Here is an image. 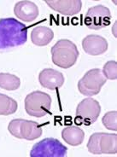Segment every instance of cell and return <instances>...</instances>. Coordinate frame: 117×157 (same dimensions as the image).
I'll return each instance as SVG.
<instances>
[{"instance_id":"1","label":"cell","mask_w":117,"mask_h":157,"mask_svg":"<svg viewBox=\"0 0 117 157\" xmlns=\"http://www.w3.org/2000/svg\"><path fill=\"white\" fill-rule=\"evenodd\" d=\"M27 40V28L15 18L0 19V52L22 45Z\"/></svg>"},{"instance_id":"2","label":"cell","mask_w":117,"mask_h":157,"mask_svg":"<svg viewBox=\"0 0 117 157\" xmlns=\"http://www.w3.org/2000/svg\"><path fill=\"white\" fill-rule=\"evenodd\" d=\"M51 51L53 63L62 68H69L74 66L79 56L77 46L68 39L57 41Z\"/></svg>"},{"instance_id":"3","label":"cell","mask_w":117,"mask_h":157,"mask_svg":"<svg viewBox=\"0 0 117 157\" xmlns=\"http://www.w3.org/2000/svg\"><path fill=\"white\" fill-rule=\"evenodd\" d=\"M51 98L45 92L36 90L25 98V109L29 115L40 118L50 113Z\"/></svg>"},{"instance_id":"4","label":"cell","mask_w":117,"mask_h":157,"mask_svg":"<svg viewBox=\"0 0 117 157\" xmlns=\"http://www.w3.org/2000/svg\"><path fill=\"white\" fill-rule=\"evenodd\" d=\"M87 149L93 155H113L117 153L116 134L93 133L87 143Z\"/></svg>"},{"instance_id":"5","label":"cell","mask_w":117,"mask_h":157,"mask_svg":"<svg viewBox=\"0 0 117 157\" xmlns=\"http://www.w3.org/2000/svg\"><path fill=\"white\" fill-rule=\"evenodd\" d=\"M8 130L12 136L28 141L41 137L43 132L38 122L23 119H16L11 121L9 124Z\"/></svg>"},{"instance_id":"6","label":"cell","mask_w":117,"mask_h":157,"mask_svg":"<svg viewBox=\"0 0 117 157\" xmlns=\"http://www.w3.org/2000/svg\"><path fill=\"white\" fill-rule=\"evenodd\" d=\"M106 78L101 69L93 68L87 71L78 82L79 91L82 95L92 97L98 94L106 83Z\"/></svg>"},{"instance_id":"7","label":"cell","mask_w":117,"mask_h":157,"mask_svg":"<svg viewBox=\"0 0 117 157\" xmlns=\"http://www.w3.org/2000/svg\"><path fill=\"white\" fill-rule=\"evenodd\" d=\"M68 148L61 142L48 137L35 144L30 151L31 157H64L66 156Z\"/></svg>"},{"instance_id":"8","label":"cell","mask_w":117,"mask_h":157,"mask_svg":"<svg viewBox=\"0 0 117 157\" xmlns=\"http://www.w3.org/2000/svg\"><path fill=\"white\" fill-rule=\"evenodd\" d=\"M100 112L101 106L97 100L91 98H85L77 106L74 121L78 125L90 126L98 120Z\"/></svg>"},{"instance_id":"9","label":"cell","mask_w":117,"mask_h":157,"mask_svg":"<svg viewBox=\"0 0 117 157\" xmlns=\"http://www.w3.org/2000/svg\"><path fill=\"white\" fill-rule=\"evenodd\" d=\"M111 13L109 8L98 4L88 10L85 16V24L87 28L99 30L108 27L110 24Z\"/></svg>"},{"instance_id":"10","label":"cell","mask_w":117,"mask_h":157,"mask_svg":"<svg viewBox=\"0 0 117 157\" xmlns=\"http://www.w3.org/2000/svg\"><path fill=\"white\" fill-rule=\"evenodd\" d=\"M45 3L53 10L64 16H74L81 10L80 0H46Z\"/></svg>"},{"instance_id":"11","label":"cell","mask_w":117,"mask_h":157,"mask_svg":"<svg viewBox=\"0 0 117 157\" xmlns=\"http://www.w3.org/2000/svg\"><path fill=\"white\" fill-rule=\"evenodd\" d=\"M108 42L103 37L95 34L86 36L82 40V47L86 54L98 56L103 54L108 50Z\"/></svg>"},{"instance_id":"12","label":"cell","mask_w":117,"mask_h":157,"mask_svg":"<svg viewBox=\"0 0 117 157\" xmlns=\"http://www.w3.org/2000/svg\"><path fill=\"white\" fill-rule=\"evenodd\" d=\"M39 81L40 85L49 90H56L64 83V77L62 73L52 68H45L39 73Z\"/></svg>"},{"instance_id":"13","label":"cell","mask_w":117,"mask_h":157,"mask_svg":"<svg viewBox=\"0 0 117 157\" xmlns=\"http://www.w3.org/2000/svg\"><path fill=\"white\" fill-rule=\"evenodd\" d=\"M14 13L16 17L23 21H33L39 16V8L31 1H19L14 8Z\"/></svg>"},{"instance_id":"14","label":"cell","mask_w":117,"mask_h":157,"mask_svg":"<svg viewBox=\"0 0 117 157\" xmlns=\"http://www.w3.org/2000/svg\"><path fill=\"white\" fill-rule=\"evenodd\" d=\"M54 38V33L51 28L39 26L33 29L31 33V40L37 46H45L51 42Z\"/></svg>"},{"instance_id":"15","label":"cell","mask_w":117,"mask_h":157,"mask_svg":"<svg viewBox=\"0 0 117 157\" xmlns=\"http://www.w3.org/2000/svg\"><path fill=\"white\" fill-rule=\"evenodd\" d=\"M62 137L68 144L78 146L84 141L85 133L78 126H68L62 131Z\"/></svg>"},{"instance_id":"16","label":"cell","mask_w":117,"mask_h":157,"mask_svg":"<svg viewBox=\"0 0 117 157\" xmlns=\"http://www.w3.org/2000/svg\"><path fill=\"white\" fill-rule=\"evenodd\" d=\"M21 86V79L17 76L6 73H0V88L7 90L18 89Z\"/></svg>"},{"instance_id":"17","label":"cell","mask_w":117,"mask_h":157,"mask_svg":"<svg viewBox=\"0 0 117 157\" xmlns=\"http://www.w3.org/2000/svg\"><path fill=\"white\" fill-rule=\"evenodd\" d=\"M17 102L13 98L0 93V115H10L16 113Z\"/></svg>"},{"instance_id":"18","label":"cell","mask_w":117,"mask_h":157,"mask_svg":"<svg viewBox=\"0 0 117 157\" xmlns=\"http://www.w3.org/2000/svg\"><path fill=\"white\" fill-rule=\"evenodd\" d=\"M103 74L106 79H116L117 78V63L115 61H109L105 63L103 68Z\"/></svg>"},{"instance_id":"19","label":"cell","mask_w":117,"mask_h":157,"mask_svg":"<svg viewBox=\"0 0 117 157\" xmlns=\"http://www.w3.org/2000/svg\"><path fill=\"white\" fill-rule=\"evenodd\" d=\"M116 114V111H110V112L106 113L102 119V122L103 126L108 130H111V131L117 130Z\"/></svg>"}]
</instances>
